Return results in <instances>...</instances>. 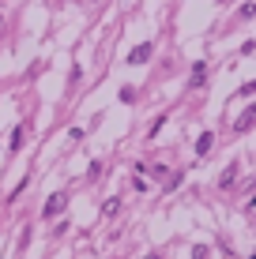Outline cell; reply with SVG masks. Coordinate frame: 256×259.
<instances>
[{
	"label": "cell",
	"instance_id": "cell-1",
	"mask_svg": "<svg viewBox=\"0 0 256 259\" xmlns=\"http://www.w3.org/2000/svg\"><path fill=\"white\" fill-rule=\"evenodd\" d=\"M151 57V46H136L132 49V64H139V60H147Z\"/></svg>",
	"mask_w": 256,
	"mask_h": 259
},
{
	"label": "cell",
	"instance_id": "cell-2",
	"mask_svg": "<svg viewBox=\"0 0 256 259\" xmlns=\"http://www.w3.org/2000/svg\"><path fill=\"white\" fill-rule=\"evenodd\" d=\"M60 207H64V195H53V199H49V207H46V210H49V214H57Z\"/></svg>",
	"mask_w": 256,
	"mask_h": 259
},
{
	"label": "cell",
	"instance_id": "cell-3",
	"mask_svg": "<svg viewBox=\"0 0 256 259\" xmlns=\"http://www.w3.org/2000/svg\"><path fill=\"white\" fill-rule=\"evenodd\" d=\"M207 147H211V132H207V136H200V143H196V150H200V154H204Z\"/></svg>",
	"mask_w": 256,
	"mask_h": 259
}]
</instances>
